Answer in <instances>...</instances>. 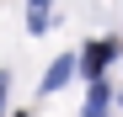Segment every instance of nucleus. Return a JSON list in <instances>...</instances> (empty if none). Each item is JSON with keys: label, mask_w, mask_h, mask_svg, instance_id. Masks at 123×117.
Listing matches in <instances>:
<instances>
[{"label": "nucleus", "mask_w": 123, "mask_h": 117, "mask_svg": "<svg viewBox=\"0 0 123 117\" xmlns=\"http://www.w3.org/2000/svg\"><path fill=\"white\" fill-rule=\"evenodd\" d=\"M112 53H118V43H91V53H86V74H96L102 64H112Z\"/></svg>", "instance_id": "f257e3e1"}, {"label": "nucleus", "mask_w": 123, "mask_h": 117, "mask_svg": "<svg viewBox=\"0 0 123 117\" xmlns=\"http://www.w3.org/2000/svg\"><path fill=\"white\" fill-rule=\"evenodd\" d=\"M64 80H70V58H64V64H54V69H48V90H59Z\"/></svg>", "instance_id": "f03ea898"}, {"label": "nucleus", "mask_w": 123, "mask_h": 117, "mask_svg": "<svg viewBox=\"0 0 123 117\" xmlns=\"http://www.w3.org/2000/svg\"><path fill=\"white\" fill-rule=\"evenodd\" d=\"M0 90H6V80H0Z\"/></svg>", "instance_id": "7ed1b4c3"}]
</instances>
